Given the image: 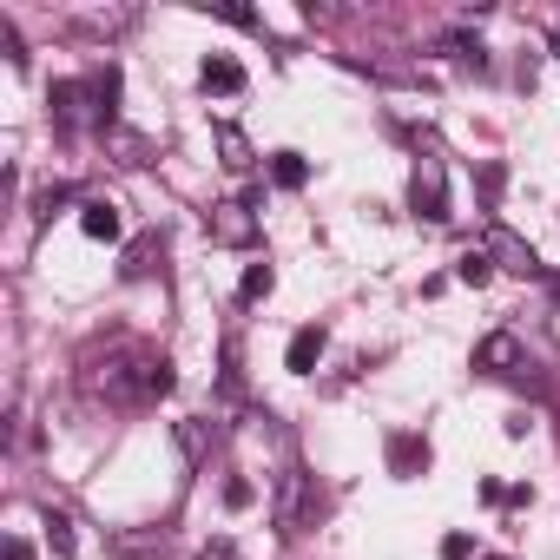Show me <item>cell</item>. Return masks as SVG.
<instances>
[{
	"instance_id": "obj_14",
	"label": "cell",
	"mask_w": 560,
	"mask_h": 560,
	"mask_svg": "<svg viewBox=\"0 0 560 560\" xmlns=\"http://www.w3.org/2000/svg\"><path fill=\"white\" fill-rule=\"evenodd\" d=\"M270 178H277V185H284V191H298V185L311 178V165H304V152H277V159H270Z\"/></svg>"
},
{
	"instance_id": "obj_3",
	"label": "cell",
	"mask_w": 560,
	"mask_h": 560,
	"mask_svg": "<svg viewBox=\"0 0 560 560\" xmlns=\"http://www.w3.org/2000/svg\"><path fill=\"white\" fill-rule=\"evenodd\" d=\"M409 205H416V218L448 224V178H442V159H422V165H416V178H409Z\"/></svg>"
},
{
	"instance_id": "obj_20",
	"label": "cell",
	"mask_w": 560,
	"mask_h": 560,
	"mask_svg": "<svg viewBox=\"0 0 560 560\" xmlns=\"http://www.w3.org/2000/svg\"><path fill=\"white\" fill-rule=\"evenodd\" d=\"M211 14L231 21V27H257V14H250V8H231V0H224V8H211Z\"/></svg>"
},
{
	"instance_id": "obj_19",
	"label": "cell",
	"mask_w": 560,
	"mask_h": 560,
	"mask_svg": "<svg viewBox=\"0 0 560 560\" xmlns=\"http://www.w3.org/2000/svg\"><path fill=\"white\" fill-rule=\"evenodd\" d=\"M113 145L126 152V165H145V152H152V145H145L139 132H113Z\"/></svg>"
},
{
	"instance_id": "obj_15",
	"label": "cell",
	"mask_w": 560,
	"mask_h": 560,
	"mask_svg": "<svg viewBox=\"0 0 560 560\" xmlns=\"http://www.w3.org/2000/svg\"><path fill=\"white\" fill-rule=\"evenodd\" d=\"M270 284H277L270 264H250V270H244V284H237V298H244V304H264V298H270Z\"/></svg>"
},
{
	"instance_id": "obj_7",
	"label": "cell",
	"mask_w": 560,
	"mask_h": 560,
	"mask_svg": "<svg viewBox=\"0 0 560 560\" xmlns=\"http://www.w3.org/2000/svg\"><path fill=\"white\" fill-rule=\"evenodd\" d=\"M324 343H330V337H324L317 324H304V330L291 337V350H284V370H298V376H311V370L324 363Z\"/></svg>"
},
{
	"instance_id": "obj_5",
	"label": "cell",
	"mask_w": 560,
	"mask_h": 560,
	"mask_svg": "<svg viewBox=\"0 0 560 560\" xmlns=\"http://www.w3.org/2000/svg\"><path fill=\"white\" fill-rule=\"evenodd\" d=\"M488 264H501V270H514V277H540L534 244H527V237H514L508 224H494V231H488Z\"/></svg>"
},
{
	"instance_id": "obj_24",
	"label": "cell",
	"mask_w": 560,
	"mask_h": 560,
	"mask_svg": "<svg viewBox=\"0 0 560 560\" xmlns=\"http://www.w3.org/2000/svg\"><path fill=\"white\" fill-rule=\"evenodd\" d=\"M8 560H34V547L27 540H8Z\"/></svg>"
},
{
	"instance_id": "obj_4",
	"label": "cell",
	"mask_w": 560,
	"mask_h": 560,
	"mask_svg": "<svg viewBox=\"0 0 560 560\" xmlns=\"http://www.w3.org/2000/svg\"><path fill=\"white\" fill-rule=\"evenodd\" d=\"M304 521H311V475L284 468L277 475V534H298Z\"/></svg>"
},
{
	"instance_id": "obj_2",
	"label": "cell",
	"mask_w": 560,
	"mask_h": 560,
	"mask_svg": "<svg viewBox=\"0 0 560 560\" xmlns=\"http://www.w3.org/2000/svg\"><path fill=\"white\" fill-rule=\"evenodd\" d=\"M205 231H211V244L244 250V244H257V211H250L244 198H218V205L205 211Z\"/></svg>"
},
{
	"instance_id": "obj_10",
	"label": "cell",
	"mask_w": 560,
	"mask_h": 560,
	"mask_svg": "<svg viewBox=\"0 0 560 560\" xmlns=\"http://www.w3.org/2000/svg\"><path fill=\"white\" fill-rule=\"evenodd\" d=\"M389 468H396V475H422V468H429V442L396 435V442H389Z\"/></svg>"
},
{
	"instance_id": "obj_18",
	"label": "cell",
	"mask_w": 560,
	"mask_h": 560,
	"mask_svg": "<svg viewBox=\"0 0 560 560\" xmlns=\"http://www.w3.org/2000/svg\"><path fill=\"white\" fill-rule=\"evenodd\" d=\"M47 540H54L60 553H73V521H67V514H54V508H47Z\"/></svg>"
},
{
	"instance_id": "obj_27",
	"label": "cell",
	"mask_w": 560,
	"mask_h": 560,
	"mask_svg": "<svg viewBox=\"0 0 560 560\" xmlns=\"http://www.w3.org/2000/svg\"><path fill=\"white\" fill-rule=\"evenodd\" d=\"M488 560H508V553H488Z\"/></svg>"
},
{
	"instance_id": "obj_17",
	"label": "cell",
	"mask_w": 560,
	"mask_h": 560,
	"mask_svg": "<svg viewBox=\"0 0 560 560\" xmlns=\"http://www.w3.org/2000/svg\"><path fill=\"white\" fill-rule=\"evenodd\" d=\"M152 250H159V237H139V244L126 250V277H145V270H152Z\"/></svg>"
},
{
	"instance_id": "obj_22",
	"label": "cell",
	"mask_w": 560,
	"mask_h": 560,
	"mask_svg": "<svg viewBox=\"0 0 560 560\" xmlns=\"http://www.w3.org/2000/svg\"><path fill=\"white\" fill-rule=\"evenodd\" d=\"M67 198H73V191H67V185H54V191H40V218H54V211H60V205H67Z\"/></svg>"
},
{
	"instance_id": "obj_21",
	"label": "cell",
	"mask_w": 560,
	"mask_h": 560,
	"mask_svg": "<svg viewBox=\"0 0 560 560\" xmlns=\"http://www.w3.org/2000/svg\"><path fill=\"white\" fill-rule=\"evenodd\" d=\"M468 553H475V540H468V534H448V540H442V560H468Z\"/></svg>"
},
{
	"instance_id": "obj_11",
	"label": "cell",
	"mask_w": 560,
	"mask_h": 560,
	"mask_svg": "<svg viewBox=\"0 0 560 560\" xmlns=\"http://www.w3.org/2000/svg\"><path fill=\"white\" fill-rule=\"evenodd\" d=\"M218 152H224V172H250V139L237 126H218Z\"/></svg>"
},
{
	"instance_id": "obj_9",
	"label": "cell",
	"mask_w": 560,
	"mask_h": 560,
	"mask_svg": "<svg viewBox=\"0 0 560 560\" xmlns=\"http://www.w3.org/2000/svg\"><path fill=\"white\" fill-rule=\"evenodd\" d=\"M54 113H60L67 126H80V119H93L100 106H86V86H73V80H60V86H54ZM100 119H106V113H100Z\"/></svg>"
},
{
	"instance_id": "obj_13",
	"label": "cell",
	"mask_w": 560,
	"mask_h": 560,
	"mask_svg": "<svg viewBox=\"0 0 560 560\" xmlns=\"http://www.w3.org/2000/svg\"><path fill=\"white\" fill-rule=\"evenodd\" d=\"M237 86H244L237 60H205V93H237Z\"/></svg>"
},
{
	"instance_id": "obj_1",
	"label": "cell",
	"mask_w": 560,
	"mask_h": 560,
	"mask_svg": "<svg viewBox=\"0 0 560 560\" xmlns=\"http://www.w3.org/2000/svg\"><path fill=\"white\" fill-rule=\"evenodd\" d=\"M152 350H132V343H119L106 363H93L86 370V389L93 396H106V402H152Z\"/></svg>"
},
{
	"instance_id": "obj_8",
	"label": "cell",
	"mask_w": 560,
	"mask_h": 560,
	"mask_svg": "<svg viewBox=\"0 0 560 560\" xmlns=\"http://www.w3.org/2000/svg\"><path fill=\"white\" fill-rule=\"evenodd\" d=\"M80 231L100 237V244H113V237H119V205H113V198H86V205H80Z\"/></svg>"
},
{
	"instance_id": "obj_12",
	"label": "cell",
	"mask_w": 560,
	"mask_h": 560,
	"mask_svg": "<svg viewBox=\"0 0 560 560\" xmlns=\"http://www.w3.org/2000/svg\"><path fill=\"white\" fill-rule=\"evenodd\" d=\"M178 448H185V462H191V468H198V462H205V455H211V429H205V422H198V416H185V422H178Z\"/></svg>"
},
{
	"instance_id": "obj_6",
	"label": "cell",
	"mask_w": 560,
	"mask_h": 560,
	"mask_svg": "<svg viewBox=\"0 0 560 560\" xmlns=\"http://www.w3.org/2000/svg\"><path fill=\"white\" fill-rule=\"evenodd\" d=\"M475 370H488V376H508V370H521V343H514L508 330L481 337V350H475Z\"/></svg>"
},
{
	"instance_id": "obj_26",
	"label": "cell",
	"mask_w": 560,
	"mask_h": 560,
	"mask_svg": "<svg viewBox=\"0 0 560 560\" xmlns=\"http://www.w3.org/2000/svg\"><path fill=\"white\" fill-rule=\"evenodd\" d=\"M553 60H560V27H553Z\"/></svg>"
},
{
	"instance_id": "obj_23",
	"label": "cell",
	"mask_w": 560,
	"mask_h": 560,
	"mask_svg": "<svg viewBox=\"0 0 560 560\" xmlns=\"http://www.w3.org/2000/svg\"><path fill=\"white\" fill-rule=\"evenodd\" d=\"M224 501L231 508H250V481H224Z\"/></svg>"
},
{
	"instance_id": "obj_25",
	"label": "cell",
	"mask_w": 560,
	"mask_h": 560,
	"mask_svg": "<svg viewBox=\"0 0 560 560\" xmlns=\"http://www.w3.org/2000/svg\"><path fill=\"white\" fill-rule=\"evenodd\" d=\"M198 560H237V553H231V547H211V553H198Z\"/></svg>"
},
{
	"instance_id": "obj_16",
	"label": "cell",
	"mask_w": 560,
	"mask_h": 560,
	"mask_svg": "<svg viewBox=\"0 0 560 560\" xmlns=\"http://www.w3.org/2000/svg\"><path fill=\"white\" fill-rule=\"evenodd\" d=\"M455 277H462V284H475V291H481V284H488V277H494V264H488V250H468V257L455 264Z\"/></svg>"
}]
</instances>
